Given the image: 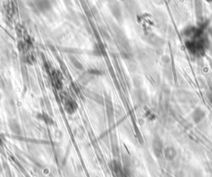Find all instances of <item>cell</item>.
<instances>
[{
	"mask_svg": "<svg viewBox=\"0 0 212 177\" xmlns=\"http://www.w3.org/2000/svg\"><path fill=\"white\" fill-rule=\"evenodd\" d=\"M195 177H202L201 174V173H195Z\"/></svg>",
	"mask_w": 212,
	"mask_h": 177,
	"instance_id": "5",
	"label": "cell"
},
{
	"mask_svg": "<svg viewBox=\"0 0 212 177\" xmlns=\"http://www.w3.org/2000/svg\"><path fill=\"white\" fill-rule=\"evenodd\" d=\"M112 170L115 173L116 177H124V172L123 170V167L117 161H115L112 165Z\"/></svg>",
	"mask_w": 212,
	"mask_h": 177,
	"instance_id": "3",
	"label": "cell"
},
{
	"mask_svg": "<svg viewBox=\"0 0 212 177\" xmlns=\"http://www.w3.org/2000/svg\"><path fill=\"white\" fill-rule=\"evenodd\" d=\"M165 177H172V176H171V175H168V174H167V175L165 176Z\"/></svg>",
	"mask_w": 212,
	"mask_h": 177,
	"instance_id": "6",
	"label": "cell"
},
{
	"mask_svg": "<svg viewBox=\"0 0 212 177\" xmlns=\"http://www.w3.org/2000/svg\"><path fill=\"white\" fill-rule=\"evenodd\" d=\"M163 156L166 160L172 161L177 156V152L173 146H167L163 151Z\"/></svg>",
	"mask_w": 212,
	"mask_h": 177,
	"instance_id": "2",
	"label": "cell"
},
{
	"mask_svg": "<svg viewBox=\"0 0 212 177\" xmlns=\"http://www.w3.org/2000/svg\"><path fill=\"white\" fill-rule=\"evenodd\" d=\"M205 117V112L200 108H197L194 110V112L192 113V118L195 121V123H199L201 122L203 118Z\"/></svg>",
	"mask_w": 212,
	"mask_h": 177,
	"instance_id": "4",
	"label": "cell"
},
{
	"mask_svg": "<svg viewBox=\"0 0 212 177\" xmlns=\"http://www.w3.org/2000/svg\"><path fill=\"white\" fill-rule=\"evenodd\" d=\"M152 151L153 153L157 157H160L162 155H163V151H164V146L163 143L159 138H156L152 142Z\"/></svg>",
	"mask_w": 212,
	"mask_h": 177,
	"instance_id": "1",
	"label": "cell"
}]
</instances>
